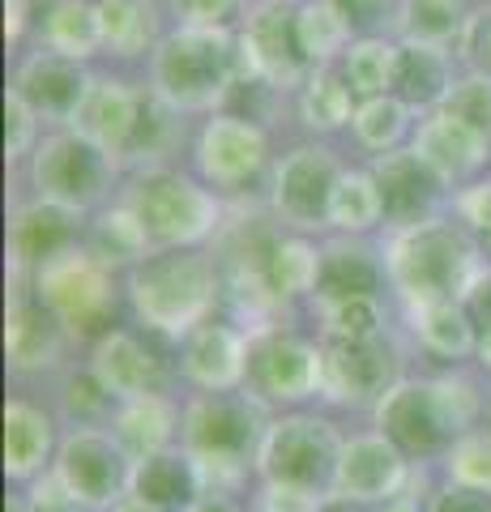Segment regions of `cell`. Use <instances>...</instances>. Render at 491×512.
Wrapping results in <instances>:
<instances>
[{
    "mask_svg": "<svg viewBox=\"0 0 491 512\" xmlns=\"http://www.w3.org/2000/svg\"><path fill=\"white\" fill-rule=\"evenodd\" d=\"M235 82H244V60L227 30L176 26L150 52V86L176 111H214Z\"/></svg>",
    "mask_w": 491,
    "mask_h": 512,
    "instance_id": "obj_1",
    "label": "cell"
},
{
    "mask_svg": "<svg viewBox=\"0 0 491 512\" xmlns=\"http://www.w3.org/2000/svg\"><path fill=\"white\" fill-rule=\"evenodd\" d=\"M129 299L154 333H193L210 320L218 299V269L197 248H154L129 269Z\"/></svg>",
    "mask_w": 491,
    "mask_h": 512,
    "instance_id": "obj_2",
    "label": "cell"
},
{
    "mask_svg": "<svg viewBox=\"0 0 491 512\" xmlns=\"http://www.w3.org/2000/svg\"><path fill=\"white\" fill-rule=\"evenodd\" d=\"M385 269L393 291H402L410 308H427V303H449L466 299L470 282L479 278L470 239L445 218L419 222L393 235L385 252Z\"/></svg>",
    "mask_w": 491,
    "mask_h": 512,
    "instance_id": "obj_3",
    "label": "cell"
},
{
    "mask_svg": "<svg viewBox=\"0 0 491 512\" xmlns=\"http://www.w3.org/2000/svg\"><path fill=\"white\" fill-rule=\"evenodd\" d=\"M470 389L449 380H402L376 406V427L406 461L440 457L466 436Z\"/></svg>",
    "mask_w": 491,
    "mask_h": 512,
    "instance_id": "obj_4",
    "label": "cell"
},
{
    "mask_svg": "<svg viewBox=\"0 0 491 512\" xmlns=\"http://www.w3.org/2000/svg\"><path fill=\"white\" fill-rule=\"evenodd\" d=\"M129 205L154 248H193L205 235H214L218 218H223L214 192L167 167L141 171L129 188Z\"/></svg>",
    "mask_w": 491,
    "mask_h": 512,
    "instance_id": "obj_5",
    "label": "cell"
},
{
    "mask_svg": "<svg viewBox=\"0 0 491 512\" xmlns=\"http://www.w3.org/2000/svg\"><path fill=\"white\" fill-rule=\"evenodd\" d=\"M35 295L47 303V312H52L73 338H94V333L103 338L116 316L112 269L86 244H77L65 256H56V261L35 269Z\"/></svg>",
    "mask_w": 491,
    "mask_h": 512,
    "instance_id": "obj_6",
    "label": "cell"
},
{
    "mask_svg": "<svg viewBox=\"0 0 491 512\" xmlns=\"http://www.w3.org/2000/svg\"><path fill=\"white\" fill-rule=\"evenodd\" d=\"M338 461L342 444L334 436V427L312 414H291L278 419L265 431L257 466L265 474V483L274 491H295V495H316L338 483Z\"/></svg>",
    "mask_w": 491,
    "mask_h": 512,
    "instance_id": "obj_7",
    "label": "cell"
},
{
    "mask_svg": "<svg viewBox=\"0 0 491 512\" xmlns=\"http://www.w3.org/2000/svg\"><path fill=\"white\" fill-rule=\"evenodd\" d=\"M184 453L201 470H235L261 453V414L248 393H201L184 410Z\"/></svg>",
    "mask_w": 491,
    "mask_h": 512,
    "instance_id": "obj_8",
    "label": "cell"
},
{
    "mask_svg": "<svg viewBox=\"0 0 491 512\" xmlns=\"http://www.w3.org/2000/svg\"><path fill=\"white\" fill-rule=\"evenodd\" d=\"M112 171H116V158H107L94 141L77 137L73 128L43 137L35 154H30L35 201L60 205L69 214H86L90 205H99L107 184H112Z\"/></svg>",
    "mask_w": 491,
    "mask_h": 512,
    "instance_id": "obj_9",
    "label": "cell"
},
{
    "mask_svg": "<svg viewBox=\"0 0 491 512\" xmlns=\"http://www.w3.org/2000/svg\"><path fill=\"white\" fill-rule=\"evenodd\" d=\"M325 355L321 346L291 329H257L248 338V397L257 402H304L321 389Z\"/></svg>",
    "mask_w": 491,
    "mask_h": 512,
    "instance_id": "obj_10",
    "label": "cell"
},
{
    "mask_svg": "<svg viewBox=\"0 0 491 512\" xmlns=\"http://www.w3.org/2000/svg\"><path fill=\"white\" fill-rule=\"evenodd\" d=\"M321 389L342 406H380L402 384V359L385 333L376 338H325Z\"/></svg>",
    "mask_w": 491,
    "mask_h": 512,
    "instance_id": "obj_11",
    "label": "cell"
},
{
    "mask_svg": "<svg viewBox=\"0 0 491 512\" xmlns=\"http://www.w3.org/2000/svg\"><path fill=\"white\" fill-rule=\"evenodd\" d=\"M133 466L137 461L124 453V444L116 436L82 427L56 453V487L73 504L103 508V504H116L124 487H133Z\"/></svg>",
    "mask_w": 491,
    "mask_h": 512,
    "instance_id": "obj_12",
    "label": "cell"
},
{
    "mask_svg": "<svg viewBox=\"0 0 491 512\" xmlns=\"http://www.w3.org/2000/svg\"><path fill=\"white\" fill-rule=\"evenodd\" d=\"M299 9L269 0L248 18L240 35V60H244V82L261 86H295L308 77V56L299 47Z\"/></svg>",
    "mask_w": 491,
    "mask_h": 512,
    "instance_id": "obj_13",
    "label": "cell"
},
{
    "mask_svg": "<svg viewBox=\"0 0 491 512\" xmlns=\"http://www.w3.org/2000/svg\"><path fill=\"white\" fill-rule=\"evenodd\" d=\"M342 180L338 158L325 146H299L274 167V210L291 227H321L329 222V201Z\"/></svg>",
    "mask_w": 491,
    "mask_h": 512,
    "instance_id": "obj_14",
    "label": "cell"
},
{
    "mask_svg": "<svg viewBox=\"0 0 491 512\" xmlns=\"http://www.w3.org/2000/svg\"><path fill=\"white\" fill-rule=\"evenodd\" d=\"M368 171L380 188V210H385V222L393 231H406L436 218V205L445 197V180L415 150L376 154V163Z\"/></svg>",
    "mask_w": 491,
    "mask_h": 512,
    "instance_id": "obj_15",
    "label": "cell"
},
{
    "mask_svg": "<svg viewBox=\"0 0 491 512\" xmlns=\"http://www.w3.org/2000/svg\"><path fill=\"white\" fill-rule=\"evenodd\" d=\"M269 163V141L252 120L244 116H218L205 120L197 137V171L218 188H244L257 180L261 167Z\"/></svg>",
    "mask_w": 491,
    "mask_h": 512,
    "instance_id": "obj_16",
    "label": "cell"
},
{
    "mask_svg": "<svg viewBox=\"0 0 491 512\" xmlns=\"http://www.w3.org/2000/svg\"><path fill=\"white\" fill-rule=\"evenodd\" d=\"M90 372L99 376V384L120 402H137V397L163 393L167 363L154 355V346L133 329H107L94 342Z\"/></svg>",
    "mask_w": 491,
    "mask_h": 512,
    "instance_id": "obj_17",
    "label": "cell"
},
{
    "mask_svg": "<svg viewBox=\"0 0 491 512\" xmlns=\"http://www.w3.org/2000/svg\"><path fill=\"white\" fill-rule=\"evenodd\" d=\"M90 82L94 77L77 60H65V56H56L43 47V52L22 60L18 77H13V90L30 103V111H35L39 120L73 124L77 107H82L86 94H90Z\"/></svg>",
    "mask_w": 491,
    "mask_h": 512,
    "instance_id": "obj_18",
    "label": "cell"
},
{
    "mask_svg": "<svg viewBox=\"0 0 491 512\" xmlns=\"http://www.w3.org/2000/svg\"><path fill=\"white\" fill-rule=\"evenodd\" d=\"M141 103L146 94H137L129 82H116V77H94L86 103L77 107L73 116V133L94 141L107 158H120L129 154L133 146V133H137V120H141Z\"/></svg>",
    "mask_w": 491,
    "mask_h": 512,
    "instance_id": "obj_19",
    "label": "cell"
},
{
    "mask_svg": "<svg viewBox=\"0 0 491 512\" xmlns=\"http://www.w3.org/2000/svg\"><path fill=\"white\" fill-rule=\"evenodd\" d=\"M180 367L184 376L201 384L205 393H227L244 384L248 372V338L223 320H201L180 342Z\"/></svg>",
    "mask_w": 491,
    "mask_h": 512,
    "instance_id": "obj_20",
    "label": "cell"
},
{
    "mask_svg": "<svg viewBox=\"0 0 491 512\" xmlns=\"http://www.w3.org/2000/svg\"><path fill=\"white\" fill-rule=\"evenodd\" d=\"M410 150H415L445 184H457V180H470V175L491 158V141L483 133H474L466 120H457L453 111L440 107L415 128Z\"/></svg>",
    "mask_w": 491,
    "mask_h": 512,
    "instance_id": "obj_21",
    "label": "cell"
},
{
    "mask_svg": "<svg viewBox=\"0 0 491 512\" xmlns=\"http://www.w3.org/2000/svg\"><path fill=\"white\" fill-rule=\"evenodd\" d=\"M69 248H77V214L60 210V205H47V201H30L13 210L9 256L18 274H26V269L35 274V269L65 256Z\"/></svg>",
    "mask_w": 491,
    "mask_h": 512,
    "instance_id": "obj_22",
    "label": "cell"
},
{
    "mask_svg": "<svg viewBox=\"0 0 491 512\" xmlns=\"http://www.w3.org/2000/svg\"><path fill=\"white\" fill-rule=\"evenodd\" d=\"M60 346H65V325L47 312V303L35 291L13 295L5 320V355L13 372H43L60 359Z\"/></svg>",
    "mask_w": 491,
    "mask_h": 512,
    "instance_id": "obj_23",
    "label": "cell"
},
{
    "mask_svg": "<svg viewBox=\"0 0 491 512\" xmlns=\"http://www.w3.org/2000/svg\"><path fill=\"white\" fill-rule=\"evenodd\" d=\"M406 478V457L393 448L385 436H359L351 444H342V461H338V495H351L359 504L385 500L398 495Z\"/></svg>",
    "mask_w": 491,
    "mask_h": 512,
    "instance_id": "obj_24",
    "label": "cell"
},
{
    "mask_svg": "<svg viewBox=\"0 0 491 512\" xmlns=\"http://www.w3.org/2000/svg\"><path fill=\"white\" fill-rule=\"evenodd\" d=\"M133 500L158 512H193L201 500V466L184 448H163L133 466Z\"/></svg>",
    "mask_w": 491,
    "mask_h": 512,
    "instance_id": "obj_25",
    "label": "cell"
},
{
    "mask_svg": "<svg viewBox=\"0 0 491 512\" xmlns=\"http://www.w3.org/2000/svg\"><path fill=\"white\" fill-rule=\"evenodd\" d=\"M389 269L376 261L372 248L355 244V239H338V244L321 248V274H316V308L342 299H376L385 286Z\"/></svg>",
    "mask_w": 491,
    "mask_h": 512,
    "instance_id": "obj_26",
    "label": "cell"
},
{
    "mask_svg": "<svg viewBox=\"0 0 491 512\" xmlns=\"http://www.w3.org/2000/svg\"><path fill=\"white\" fill-rule=\"evenodd\" d=\"M453 60L440 43H415L406 39L398 52V77H393V94L410 111H440L453 94Z\"/></svg>",
    "mask_w": 491,
    "mask_h": 512,
    "instance_id": "obj_27",
    "label": "cell"
},
{
    "mask_svg": "<svg viewBox=\"0 0 491 512\" xmlns=\"http://www.w3.org/2000/svg\"><path fill=\"white\" fill-rule=\"evenodd\" d=\"M43 47L77 64L90 60L103 47L99 5H90V0H56L43 13Z\"/></svg>",
    "mask_w": 491,
    "mask_h": 512,
    "instance_id": "obj_28",
    "label": "cell"
},
{
    "mask_svg": "<svg viewBox=\"0 0 491 512\" xmlns=\"http://www.w3.org/2000/svg\"><path fill=\"white\" fill-rule=\"evenodd\" d=\"M47 453H52V419L30 402H9L5 406V470H9V478L39 474Z\"/></svg>",
    "mask_w": 491,
    "mask_h": 512,
    "instance_id": "obj_29",
    "label": "cell"
},
{
    "mask_svg": "<svg viewBox=\"0 0 491 512\" xmlns=\"http://www.w3.org/2000/svg\"><path fill=\"white\" fill-rule=\"evenodd\" d=\"M86 248L99 256L107 269H116V265H137L141 256L154 252L150 235H146V227H141V218L133 214L129 201H120V205H112V210H103L99 218H94V227H90V235H86Z\"/></svg>",
    "mask_w": 491,
    "mask_h": 512,
    "instance_id": "obj_30",
    "label": "cell"
},
{
    "mask_svg": "<svg viewBox=\"0 0 491 512\" xmlns=\"http://www.w3.org/2000/svg\"><path fill=\"white\" fill-rule=\"evenodd\" d=\"M171 427H176V410H171L167 397H137V402H124L120 419H116V440L124 444V453L133 461H146L154 453H163L171 440Z\"/></svg>",
    "mask_w": 491,
    "mask_h": 512,
    "instance_id": "obj_31",
    "label": "cell"
},
{
    "mask_svg": "<svg viewBox=\"0 0 491 512\" xmlns=\"http://www.w3.org/2000/svg\"><path fill=\"white\" fill-rule=\"evenodd\" d=\"M103 22V47L116 56H141L158 47V22L150 0H94Z\"/></svg>",
    "mask_w": 491,
    "mask_h": 512,
    "instance_id": "obj_32",
    "label": "cell"
},
{
    "mask_svg": "<svg viewBox=\"0 0 491 512\" xmlns=\"http://www.w3.org/2000/svg\"><path fill=\"white\" fill-rule=\"evenodd\" d=\"M398 52L402 43H389L380 35H368V39H355L351 52L342 60V77L351 94L363 103V99H380V94H393V77H398Z\"/></svg>",
    "mask_w": 491,
    "mask_h": 512,
    "instance_id": "obj_33",
    "label": "cell"
},
{
    "mask_svg": "<svg viewBox=\"0 0 491 512\" xmlns=\"http://www.w3.org/2000/svg\"><path fill=\"white\" fill-rule=\"evenodd\" d=\"M295 22H299V47H304L312 69H325L338 52H351V26L355 22L346 18L334 0H308Z\"/></svg>",
    "mask_w": 491,
    "mask_h": 512,
    "instance_id": "obj_34",
    "label": "cell"
},
{
    "mask_svg": "<svg viewBox=\"0 0 491 512\" xmlns=\"http://www.w3.org/2000/svg\"><path fill=\"white\" fill-rule=\"evenodd\" d=\"M299 120L316 128V133H334V128L351 124L355 94L346 86V77L334 69H316L304 82V94H299Z\"/></svg>",
    "mask_w": 491,
    "mask_h": 512,
    "instance_id": "obj_35",
    "label": "cell"
},
{
    "mask_svg": "<svg viewBox=\"0 0 491 512\" xmlns=\"http://www.w3.org/2000/svg\"><path fill=\"white\" fill-rule=\"evenodd\" d=\"M316 274H321V252L299 235H278L274 252H269V295L278 303L295 295H312Z\"/></svg>",
    "mask_w": 491,
    "mask_h": 512,
    "instance_id": "obj_36",
    "label": "cell"
},
{
    "mask_svg": "<svg viewBox=\"0 0 491 512\" xmlns=\"http://www.w3.org/2000/svg\"><path fill=\"white\" fill-rule=\"evenodd\" d=\"M415 333H419V342L440 359H462L474 350V325H470V316L462 308V299L415 308Z\"/></svg>",
    "mask_w": 491,
    "mask_h": 512,
    "instance_id": "obj_37",
    "label": "cell"
},
{
    "mask_svg": "<svg viewBox=\"0 0 491 512\" xmlns=\"http://www.w3.org/2000/svg\"><path fill=\"white\" fill-rule=\"evenodd\" d=\"M380 218H385V210H380V188L372 171H342L334 201H329V222L346 235H359L372 231Z\"/></svg>",
    "mask_w": 491,
    "mask_h": 512,
    "instance_id": "obj_38",
    "label": "cell"
},
{
    "mask_svg": "<svg viewBox=\"0 0 491 512\" xmlns=\"http://www.w3.org/2000/svg\"><path fill=\"white\" fill-rule=\"evenodd\" d=\"M355 137H359V146H368L376 154H389V150H398V141L406 137V128H410V107L398 99V94H380V99H363L355 107Z\"/></svg>",
    "mask_w": 491,
    "mask_h": 512,
    "instance_id": "obj_39",
    "label": "cell"
},
{
    "mask_svg": "<svg viewBox=\"0 0 491 512\" xmlns=\"http://www.w3.org/2000/svg\"><path fill=\"white\" fill-rule=\"evenodd\" d=\"M466 0H402V30L415 43H440L462 39L466 30Z\"/></svg>",
    "mask_w": 491,
    "mask_h": 512,
    "instance_id": "obj_40",
    "label": "cell"
},
{
    "mask_svg": "<svg viewBox=\"0 0 491 512\" xmlns=\"http://www.w3.org/2000/svg\"><path fill=\"white\" fill-rule=\"evenodd\" d=\"M180 111L167 107L158 94H150L146 103H141V120H137V133H133V146L124 158H158L171 141L180 137Z\"/></svg>",
    "mask_w": 491,
    "mask_h": 512,
    "instance_id": "obj_41",
    "label": "cell"
},
{
    "mask_svg": "<svg viewBox=\"0 0 491 512\" xmlns=\"http://www.w3.org/2000/svg\"><path fill=\"white\" fill-rule=\"evenodd\" d=\"M449 474H453V483H462V487L491 491V427L466 431V436L449 448Z\"/></svg>",
    "mask_w": 491,
    "mask_h": 512,
    "instance_id": "obj_42",
    "label": "cell"
},
{
    "mask_svg": "<svg viewBox=\"0 0 491 512\" xmlns=\"http://www.w3.org/2000/svg\"><path fill=\"white\" fill-rule=\"evenodd\" d=\"M325 333L329 338H376L385 333V316H380V299H342V303H325Z\"/></svg>",
    "mask_w": 491,
    "mask_h": 512,
    "instance_id": "obj_43",
    "label": "cell"
},
{
    "mask_svg": "<svg viewBox=\"0 0 491 512\" xmlns=\"http://www.w3.org/2000/svg\"><path fill=\"white\" fill-rule=\"evenodd\" d=\"M445 111H453L457 120H466L474 133H483L491 141V77L487 73H470L453 86Z\"/></svg>",
    "mask_w": 491,
    "mask_h": 512,
    "instance_id": "obj_44",
    "label": "cell"
},
{
    "mask_svg": "<svg viewBox=\"0 0 491 512\" xmlns=\"http://www.w3.org/2000/svg\"><path fill=\"white\" fill-rule=\"evenodd\" d=\"M35 137H39V116L30 111L22 94L9 86V94H5V158L9 163H18L26 150L35 154V146H39Z\"/></svg>",
    "mask_w": 491,
    "mask_h": 512,
    "instance_id": "obj_45",
    "label": "cell"
},
{
    "mask_svg": "<svg viewBox=\"0 0 491 512\" xmlns=\"http://www.w3.org/2000/svg\"><path fill=\"white\" fill-rule=\"evenodd\" d=\"M180 26H201V30H227L240 18L244 0H167Z\"/></svg>",
    "mask_w": 491,
    "mask_h": 512,
    "instance_id": "obj_46",
    "label": "cell"
},
{
    "mask_svg": "<svg viewBox=\"0 0 491 512\" xmlns=\"http://www.w3.org/2000/svg\"><path fill=\"white\" fill-rule=\"evenodd\" d=\"M69 410L77 414V419H94V414H103L107 406H112V393L99 384V376L94 372H82L69 380V393H65Z\"/></svg>",
    "mask_w": 491,
    "mask_h": 512,
    "instance_id": "obj_47",
    "label": "cell"
},
{
    "mask_svg": "<svg viewBox=\"0 0 491 512\" xmlns=\"http://www.w3.org/2000/svg\"><path fill=\"white\" fill-rule=\"evenodd\" d=\"M432 512H491V491L449 483V487L432 500Z\"/></svg>",
    "mask_w": 491,
    "mask_h": 512,
    "instance_id": "obj_48",
    "label": "cell"
},
{
    "mask_svg": "<svg viewBox=\"0 0 491 512\" xmlns=\"http://www.w3.org/2000/svg\"><path fill=\"white\" fill-rule=\"evenodd\" d=\"M462 308H466V316H470L474 333L491 329V269H479V278L470 282V291H466V299H462Z\"/></svg>",
    "mask_w": 491,
    "mask_h": 512,
    "instance_id": "obj_49",
    "label": "cell"
},
{
    "mask_svg": "<svg viewBox=\"0 0 491 512\" xmlns=\"http://www.w3.org/2000/svg\"><path fill=\"white\" fill-rule=\"evenodd\" d=\"M462 47L466 56L479 64V69H491V13H474L462 30Z\"/></svg>",
    "mask_w": 491,
    "mask_h": 512,
    "instance_id": "obj_50",
    "label": "cell"
},
{
    "mask_svg": "<svg viewBox=\"0 0 491 512\" xmlns=\"http://www.w3.org/2000/svg\"><path fill=\"white\" fill-rule=\"evenodd\" d=\"M457 210H462V218L470 222V227L487 231L491 227V184H474L462 192V201H457Z\"/></svg>",
    "mask_w": 491,
    "mask_h": 512,
    "instance_id": "obj_51",
    "label": "cell"
},
{
    "mask_svg": "<svg viewBox=\"0 0 491 512\" xmlns=\"http://www.w3.org/2000/svg\"><path fill=\"white\" fill-rule=\"evenodd\" d=\"M334 5L346 13V18H351L355 26L359 22H376L380 18V13H385L389 5H393V0H334Z\"/></svg>",
    "mask_w": 491,
    "mask_h": 512,
    "instance_id": "obj_52",
    "label": "cell"
},
{
    "mask_svg": "<svg viewBox=\"0 0 491 512\" xmlns=\"http://www.w3.org/2000/svg\"><path fill=\"white\" fill-rule=\"evenodd\" d=\"M26 30V0H5V35L18 43Z\"/></svg>",
    "mask_w": 491,
    "mask_h": 512,
    "instance_id": "obj_53",
    "label": "cell"
},
{
    "mask_svg": "<svg viewBox=\"0 0 491 512\" xmlns=\"http://www.w3.org/2000/svg\"><path fill=\"white\" fill-rule=\"evenodd\" d=\"M30 512H82V508H77L65 491H60V495H43V491H39V500L30 504Z\"/></svg>",
    "mask_w": 491,
    "mask_h": 512,
    "instance_id": "obj_54",
    "label": "cell"
},
{
    "mask_svg": "<svg viewBox=\"0 0 491 512\" xmlns=\"http://www.w3.org/2000/svg\"><path fill=\"white\" fill-rule=\"evenodd\" d=\"M312 512H368V504L351 500V495H329V500H321Z\"/></svg>",
    "mask_w": 491,
    "mask_h": 512,
    "instance_id": "obj_55",
    "label": "cell"
},
{
    "mask_svg": "<svg viewBox=\"0 0 491 512\" xmlns=\"http://www.w3.org/2000/svg\"><path fill=\"white\" fill-rule=\"evenodd\" d=\"M193 512H235V504L223 500V495H205V500H197Z\"/></svg>",
    "mask_w": 491,
    "mask_h": 512,
    "instance_id": "obj_56",
    "label": "cell"
},
{
    "mask_svg": "<svg viewBox=\"0 0 491 512\" xmlns=\"http://www.w3.org/2000/svg\"><path fill=\"white\" fill-rule=\"evenodd\" d=\"M474 355L483 359V367H491V329L483 333H474Z\"/></svg>",
    "mask_w": 491,
    "mask_h": 512,
    "instance_id": "obj_57",
    "label": "cell"
},
{
    "mask_svg": "<svg viewBox=\"0 0 491 512\" xmlns=\"http://www.w3.org/2000/svg\"><path fill=\"white\" fill-rule=\"evenodd\" d=\"M112 512H158V508L141 504V500H120V504H112Z\"/></svg>",
    "mask_w": 491,
    "mask_h": 512,
    "instance_id": "obj_58",
    "label": "cell"
},
{
    "mask_svg": "<svg viewBox=\"0 0 491 512\" xmlns=\"http://www.w3.org/2000/svg\"><path fill=\"white\" fill-rule=\"evenodd\" d=\"M380 512H419L415 504H410V500H389L385 508H380Z\"/></svg>",
    "mask_w": 491,
    "mask_h": 512,
    "instance_id": "obj_59",
    "label": "cell"
},
{
    "mask_svg": "<svg viewBox=\"0 0 491 512\" xmlns=\"http://www.w3.org/2000/svg\"><path fill=\"white\" fill-rule=\"evenodd\" d=\"M487 248H491V227H487Z\"/></svg>",
    "mask_w": 491,
    "mask_h": 512,
    "instance_id": "obj_60",
    "label": "cell"
}]
</instances>
